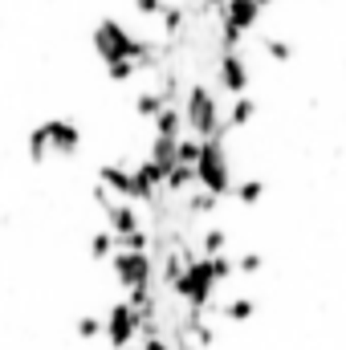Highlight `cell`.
<instances>
[{
  "mask_svg": "<svg viewBox=\"0 0 346 350\" xmlns=\"http://www.w3.org/2000/svg\"><path fill=\"white\" fill-rule=\"evenodd\" d=\"M135 334H139V314L131 310V301H118V306L110 310V322H106V338H110V347H114V350H127Z\"/></svg>",
  "mask_w": 346,
  "mask_h": 350,
  "instance_id": "obj_1",
  "label": "cell"
},
{
  "mask_svg": "<svg viewBox=\"0 0 346 350\" xmlns=\"http://www.w3.org/2000/svg\"><path fill=\"white\" fill-rule=\"evenodd\" d=\"M98 330H102V322H98V318H82V326H78V334H82V338H94Z\"/></svg>",
  "mask_w": 346,
  "mask_h": 350,
  "instance_id": "obj_2",
  "label": "cell"
}]
</instances>
